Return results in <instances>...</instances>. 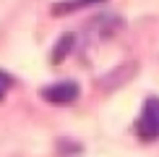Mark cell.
Returning a JSON list of instances; mask_svg holds the SVG:
<instances>
[{"label": "cell", "mask_w": 159, "mask_h": 157, "mask_svg": "<svg viewBox=\"0 0 159 157\" xmlns=\"http://www.w3.org/2000/svg\"><path fill=\"white\" fill-rule=\"evenodd\" d=\"M42 97L52 105H68L78 97V84L76 81H57L42 89Z\"/></svg>", "instance_id": "obj_2"}, {"label": "cell", "mask_w": 159, "mask_h": 157, "mask_svg": "<svg viewBox=\"0 0 159 157\" xmlns=\"http://www.w3.org/2000/svg\"><path fill=\"white\" fill-rule=\"evenodd\" d=\"M136 131H138L141 139H159V97H149L143 102Z\"/></svg>", "instance_id": "obj_1"}, {"label": "cell", "mask_w": 159, "mask_h": 157, "mask_svg": "<svg viewBox=\"0 0 159 157\" xmlns=\"http://www.w3.org/2000/svg\"><path fill=\"white\" fill-rule=\"evenodd\" d=\"M70 42H73V37H70V34L60 39V45H57V47H60V50H55V60H60V58L65 55V52L70 50Z\"/></svg>", "instance_id": "obj_4"}, {"label": "cell", "mask_w": 159, "mask_h": 157, "mask_svg": "<svg viewBox=\"0 0 159 157\" xmlns=\"http://www.w3.org/2000/svg\"><path fill=\"white\" fill-rule=\"evenodd\" d=\"M104 3V0H63V3H57L55 8H52V13L55 16H63V13H73L78 8H86V5H99Z\"/></svg>", "instance_id": "obj_3"}, {"label": "cell", "mask_w": 159, "mask_h": 157, "mask_svg": "<svg viewBox=\"0 0 159 157\" xmlns=\"http://www.w3.org/2000/svg\"><path fill=\"white\" fill-rule=\"evenodd\" d=\"M11 84H13V78L5 74V71H0V100H3L5 94H8V89H11Z\"/></svg>", "instance_id": "obj_5"}]
</instances>
